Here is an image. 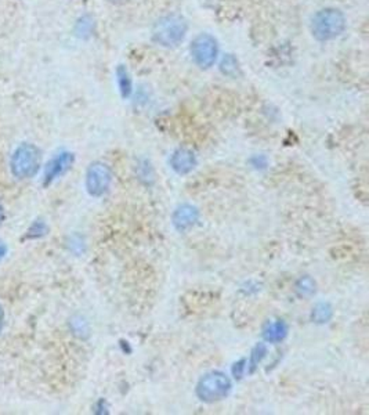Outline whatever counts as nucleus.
<instances>
[{"mask_svg":"<svg viewBox=\"0 0 369 415\" xmlns=\"http://www.w3.org/2000/svg\"><path fill=\"white\" fill-rule=\"evenodd\" d=\"M188 32V23L180 14H167L158 18L151 30L152 40L162 47H177Z\"/></svg>","mask_w":369,"mask_h":415,"instance_id":"obj_1","label":"nucleus"},{"mask_svg":"<svg viewBox=\"0 0 369 415\" xmlns=\"http://www.w3.org/2000/svg\"><path fill=\"white\" fill-rule=\"evenodd\" d=\"M347 25L344 14L337 8H322L311 20V34L320 42H328L339 37Z\"/></svg>","mask_w":369,"mask_h":415,"instance_id":"obj_2","label":"nucleus"},{"mask_svg":"<svg viewBox=\"0 0 369 415\" xmlns=\"http://www.w3.org/2000/svg\"><path fill=\"white\" fill-rule=\"evenodd\" d=\"M231 390V380L220 373L212 371L203 375L197 385V396L205 403H214L229 396Z\"/></svg>","mask_w":369,"mask_h":415,"instance_id":"obj_3","label":"nucleus"},{"mask_svg":"<svg viewBox=\"0 0 369 415\" xmlns=\"http://www.w3.org/2000/svg\"><path fill=\"white\" fill-rule=\"evenodd\" d=\"M40 168V151L32 144L20 145L11 157V172L18 179L35 176Z\"/></svg>","mask_w":369,"mask_h":415,"instance_id":"obj_4","label":"nucleus"},{"mask_svg":"<svg viewBox=\"0 0 369 415\" xmlns=\"http://www.w3.org/2000/svg\"><path fill=\"white\" fill-rule=\"evenodd\" d=\"M191 57L194 63L203 69L214 66L219 57V44L214 36L209 34H200L191 42Z\"/></svg>","mask_w":369,"mask_h":415,"instance_id":"obj_5","label":"nucleus"},{"mask_svg":"<svg viewBox=\"0 0 369 415\" xmlns=\"http://www.w3.org/2000/svg\"><path fill=\"white\" fill-rule=\"evenodd\" d=\"M112 181V172L108 165L102 162H95L89 167L86 173V188L90 196L101 197L104 196Z\"/></svg>","mask_w":369,"mask_h":415,"instance_id":"obj_6","label":"nucleus"},{"mask_svg":"<svg viewBox=\"0 0 369 415\" xmlns=\"http://www.w3.org/2000/svg\"><path fill=\"white\" fill-rule=\"evenodd\" d=\"M73 164V154L71 152H60L57 157H54L44 168V179L43 184L49 186L53 183L56 179L63 176L64 173L68 172V169Z\"/></svg>","mask_w":369,"mask_h":415,"instance_id":"obj_7","label":"nucleus"},{"mask_svg":"<svg viewBox=\"0 0 369 415\" xmlns=\"http://www.w3.org/2000/svg\"><path fill=\"white\" fill-rule=\"evenodd\" d=\"M170 167L179 174H187L195 169L197 157L188 148H177L170 157Z\"/></svg>","mask_w":369,"mask_h":415,"instance_id":"obj_8","label":"nucleus"},{"mask_svg":"<svg viewBox=\"0 0 369 415\" xmlns=\"http://www.w3.org/2000/svg\"><path fill=\"white\" fill-rule=\"evenodd\" d=\"M200 219V210L193 205H181L173 213V224L179 231L193 227Z\"/></svg>","mask_w":369,"mask_h":415,"instance_id":"obj_9","label":"nucleus"},{"mask_svg":"<svg viewBox=\"0 0 369 415\" xmlns=\"http://www.w3.org/2000/svg\"><path fill=\"white\" fill-rule=\"evenodd\" d=\"M286 335H288V325L284 320L267 321L262 330V337L269 344H279L286 338Z\"/></svg>","mask_w":369,"mask_h":415,"instance_id":"obj_10","label":"nucleus"},{"mask_svg":"<svg viewBox=\"0 0 369 415\" xmlns=\"http://www.w3.org/2000/svg\"><path fill=\"white\" fill-rule=\"evenodd\" d=\"M116 80H118V86L121 90V95L123 99L131 97L132 92H133V82L131 78L129 71L123 66H119L116 69Z\"/></svg>","mask_w":369,"mask_h":415,"instance_id":"obj_11","label":"nucleus"},{"mask_svg":"<svg viewBox=\"0 0 369 415\" xmlns=\"http://www.w3.org/2000/svg\"><path fill=\"white\" fill-rule=\"evenodd\" d=\"M334 315V309L329 303L327 302H320L314 306L313 313H311V318L314 323L317 324H325L328 323Z\"/></svg>","mask_w":369,"mask_h":415,"instance_id":"obj_12","label":"nucleus"},{"mask_svg":"<svg viewBox=\"0 0 369 415\" xmlns=\"http://www.w3.org/2000/svg\"><path fill=\"white\" fill-rule=\"evenodd\" d=\"M295 291L301 298H308L315 292V281L311 277L304 276L298 279Z\"/></svg>","mask_w":369,"mask_h":415,"instance_id":"obj_13","label":"nucleus"},{"mask_svg":"<svg viewBox=\"0 0 369 415\" xmlns=\"http://www.w3.org/2000/svg\"><path fill=\"white\" fill-rule=\"evenodd\" d=\"M220 69L224 75L230 78H236L239 75V64L233 54H224L220 63Z\"/></svg>","mask_w":369,"mask_h":415,"instance_id":"obj_14","label":"nucleus"},{"mask_svg":"<svg viewBox=\"0 0 369 415\" xmlns=\"http://www.w3.org/2000/svg\"><path fill=\"white\" fill-rule=\"evenodd\" d=\"M266 354H267V347L265 344H259L256 346L252 350L249 363H246L249 366V367H246V370H249V373H253L256 370V367L259 366V363H262V360L266 357Z\"/></svg>","mask_w":369,"mask_h":415,"instance_id":"obj_15","label":"nucleus"},{"mask_svg":"<svg viewBox=\"0 0 369 415\" xmlns=\"http://www.w3.org/2000/svg\"><path fill=\"white\" fill-rule=\"evenodd\" d=\"M93 28H95L93 20L89 16H85L76 24V35L80 37H87L93 32Z\"/></svg>","mask_w":369,"mask_h":415,"instance_id":"obj_16","label":"nucleus"},{"mask_svg":"<svg viewBox=\"0 0 369 415\" xmlns=\"http://www.w3.org/2000/svg\"><path fill=\"white\" fill-rule=\"evenodd\" d=\"M47 226L42 220H36L27 233V239H40L46 234Z\"/></svg>","mask_w":369,"mask_h":415,"instance_id":"obj_17","label":"nucleus"},{"mask_svg":"<svg viewBox=\"0 0 369 415\" xmlns=\"http://www.w3.org/2000/svg\"><path fill=\"white\" fill-rule=\"evenodd\" d=\"M245 371H246V360L245 359L236 361L233 366V375H234L235 380H241Z\"/></svg>","mask_w":369,"mask_h":415,"instance_id":"obj_18","label":"nucleus"},{"mask_svg":"<svg viewBox=\"0 0 369 415\" xmlns=\"http://www.w3.org/2000/svg\"><path fill=\"white\" fill-rule=\"evenodd\" d=\"M6 252H7V248H6V245H4L3 242H0V260L4 258Z\"/></svg>","mask_w":369,"mask_h":415,"instance_id":"obj_19","label":"nucleus"},{"mask_svg":"<svg viewBox=\"0 0 369 415\" xmlns=\"http://www.w3.org/2000/svg\"><path fill=\"white\" fill-rule=\"evenodd\" d=\"M3 219H4V212H3V207L0 205V224H1V222H3Z\"/></svg>","mask_w":369,"mask_h":415,"instance_id":"obj_20","label":"nucleus"},{"mask_svg":"<svg viewBox=\"0 0 369 415\" xmlns=\"http://www.w3.org/2000/svg\"><path fill=\"white\" fill-rule=\"evenodd\" d=\"M1 327H3V311H1V306H0V331H1Z\"/></svg>","mask_w":369,"mask_h":415,"instance_id":"obj_21","label":"nucleus"}]
</instances>
